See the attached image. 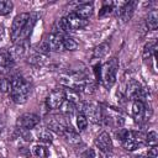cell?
I'll return each mask as SVG.
<instances>
[{
	"mask_svg": "<svg viewBox=\"0 0 158 158\" xmlns=\"http://www.w3.org/2000/svg\"><path fill=\"white\" fill-rule=\"evenodd\" d=\"M144 142H146L149 147L157 146V143H158V135H157V132H156V131H149V132L146 135Z\"/></svg>",
	"mask_w": 158,
	"mask_h": 158,
	"instance_id": "484cf974",
	"label": "cell"
},
{
	"mask_svg": "<svg viewBox=\"0 0 158 158\" xmlns=\"http://www.w3.org/2000/svg\"><path fill=\"white\" fill-rule=\"evenodd\" d=\"M117 69H118V60L115 57L109 59L104 65H101L100 80H102V83L105 84L106 88H111L115 84Z\"/></svg>",
	"mask_w": 158,
	"mask_h": 158,
	"instance_id": "7a4b0ae2",
	"label": "cell"
},
{
	"mask_svg": "<svg viewBox=\"0 0 158 158\" xmlns=\"http://www.w3.org/2000/svg\"><path fill=\"white\" fill-rule=\"evenodd\" d=\"M62 44H63V49L65 51H75L79 46L78 42L73 37H69V36H63Z\"/></svg>",
	"mask_w": 158,
	"mask_h": 158,
	"instance_id": "d6986e66",
	"label": "cell"
},
{
	"mask_svg": "<svg viewBox=\"0 0 158 158\" xmlns=\"http://www.w3.org/2000/svg\"><path fill=\"white\" fill-rule=\"evenodd\" d=\"M14 63L9 51H0V68H7Z\"/></svg>",
	"mask_w": 158,
	"mask_h": 158,
	"instance_id": "44dd1931",
	"label": "cell"
},
{
	"mask_svg": "<svg viewBox=\"0 0 158 158\" xmlns=\"http://www.w3.org/2000/svg\"><path fill=\"white\" fill-rule=\"evenodd\" d=\"M63 136H64L65 141H67L69 144H72V146H78V144L81 143L80 136H79L75 131H73V130H67V131L63 133Z\"/></svg>",
	"mask_w": 158,
	"mask_h": 158,
	"instance_id": "2e32d148",
	"label": "cell"
},
{
	"mask_svg": "<svg viewBox=\"0 0 158 158\" xmlns=\"http://www.w3.org/2000/svg\"><path fill=\"white\" fill-rule=\"evenodd\" d=\"M67 99V93L65 90L63 89H54L49 93V95L47 96L46 99V104H47V107L51 109V110H57L62 106V104Z\"/></svg>",
	"mask_w": 158,
	"mask_h": 158,
	"instance_id": "277c9868",
	"label": "cell"
},
{
	"mask_svg": "<svg viewBox=\"0 0 158 158\" xmlns=\"http://www.w3.org/2000/svg\"><path fill=\"white\" fill-rule=\"evenodd\" d=\"M112 10H114V4L111 1H106V2H104L101 10L99 11V16L100 17H104V16L109 15L110 12H112Z\"/></svg>",
	"mask_w": 158,
	"mask_h": 158,
	"instance_id": "4316f807",
	"label": "cell"
},
{
	"mask_svg": "<svg viewBox=\"0 0 158 158\" xmlns=\"http://www.w3.org/2000/svg\"><path fill=\"white\" fill-rule=\"evenodd\" d=\"M14 4L10 0H1L0 1V15H7L12 11Z\"/></svg>",
	"mask_w": 158,
	"mask_h": 158,
	"instance_id": "d4e9b609",
	"label": "cell"
},
{
	"mask_svg": "<svg viewBox=\"0 0 158 158\" xmlns=\"http://www.w3.org/2000/svg\"><path fill=\"white\" fill-rule=\"evenodd\" d=\"M75 121H77V127L79 128V131H84L86 127H88V118L86 116L84 115V112L79 111L77 114V117H75Z\"/></svg>",
	"mask_w": 158,
	"mask_h": 158,
	"instance_id": "603a6c76",
	"label": "cell"
},
{
	"mask_svg": "<svg viewBox=\"0 0 158 158\" xmlns=\"http://www.w3.org/2000/svg\"><path fill=\"white\" fill-rule=\"evenodd\" d=\"M147 156H148V158H157L158 157V148H157V146L149 147Z\"/></svg>",
	"mask_w": 158,
	"mask_h": 158,
	"instance_id": "1f68e13d",
	"label": "cell"
},
{
	"mask_svg": "<svg viewBox=\"0 0 158 158\" xmlns=\"http://www.w3.org/2000/svg\"><path fill=\"white\" fill-rule=\"evenodd\" d=\"M122 143V147L126 149V151H133V149H136V147H137V144L138 143H136L132 138H131V136L128 135V137L123 141V142H121Z\"/></svg>",
	"mask_w": 158,
	"mask_h": 158,
	"instance_id": "83f0119b",
	"label": "cell"
},
{
	"mask_svg": "<svg viewBox=\"0 0 158 158\" xmlns=\"http://www.w3.org/2000/svg\"><path fill=\"white\" fill-rule=\"evenodd\" d=\"M49 46V49L51 51H59L63 48V44H62V41H63V36L62 35H58V33H49L47 35V37L44 38Z\"/></svg>",
	"mask_w": 158,
	"mask_h": 158,
	"instance_id": "8fae6325",
	"label": "cell"
},
{
	"mask_svg": "<svg viewBox=\"0 0 158 158\" xmlns=\"http://www.w3.org/2000/svg\"><path fill=\"white\" fill-rule=\"evenodd\" d=\"M4 126H5V121H4L2 117H0V132H1V130L4 128Z\"/></svg>",
	"mask_w": 158,
	"mask_h": 158,
	"instance_id": "d6a6232c",
	"label": "cell"
},
{
	"mask_svg": "<svg viewBox=\"0 0 158 158\" xmlns=\"http://www.w3.org/2000/svg\"><path fill=\"white\" fill-rule=\"evenodd\" d=\"M31 151H32V154H33V156L40 157V158H46V157H48V154H49L48 148H47L46 146H43V144H35V146L31 148Z\"/></svg>",
	"mask_w": 158,
	"mask_h": 158,
	"instance_id": "ffe728a7",
	"label": "cell"
},
{
	"mask_svg": "<svg viewBox=\"0 0 158 158\" xmlns=\"http://www.w3.org/2000/svg\"><path fill=\"white\" fill-rule=\"evenodd\" d=\"M128 135H130V131H127L126 128H118V131L116 132V137L121 142H123L128 137Z\"/></svg>",
	"mask_w": 158,
	"mask_h": 158,
	"instance_id": "f546056e",
	"label": "cell"
},
{
	"mask_svg": "<svg viewBox=\"0 0 158 158\" xmlns=\"http://www.w3.org/2000/svg\"><path fill=\"white\" fill-rule=\"evenodd\" d=\"M37 137H38L40 141H42V142H44V143H51V142L53 141V136H52L51 131L47 130V128L40 130V132L37 133Z\"/></svg>",
	"mask_w": 158,
	"mask_h": 158,
	"instance_id": "cb8c5ba5",
	"label": "cell"
},
{
	"mask_svg": "<svg viewBox=\"0 0 158 158\" xmlns=\"http://www.w3.org/2000/svg\"><path fill=\"white\" fill-rule=\"evenodd\" d=\"M95 146L99 148V151H101L104 153L111 152L112 151V139H111L110 135L105 131L99 133L98 137L95 138Z\"/></svg>",
	"mask_w": 158,
	"mask_h": 158,
	"instance_id": "ba28073f",
	"label": "cell"
},
{
	"mask_svg": "<svg viewBox=\"0 0 158 158\" xmlns=\"http://www.w3.org/2000/svg\"><path fill=\"white\" fill-rule=\"evenodd\" d=\"M144 115H146V105H144V102L135 100L133 104H132V116H133L135 121H137V122L142 121L144 118Z\"/></svg>",
	"mask_w": 158,
	"mask_h": 158,
	"instance_id": "4fadbf2b",
	"label": "cell"
},
{
	"mask_svg": "<svg viewBox=\"0 0 158 158\" xmlns=\"http://www.w3.org/2000/svg\"><path fill=\"white\" fill-rule=\"evenodd\" d=\"M11 90V80L10 78L0 79V91L1 93H10Z\"/></svg>",
	"mask_w": 158,
	"mask_h": 158,
	"instance_id": "f1b7e54d",
	"label": "cell"
},
{
	"mask_svg": "<svg viewBox=\"0 0 158 158\" xmlns=\"http://www.w3.org/2000/svg\"><path fill=\"white\" fill-rule=\"evenodd\" d=\"M156 49H157V43L154 42V41H152V42H148V43H146L144 44V47H143V52H142V58L144 59V60H147V59H149L154 53H156Z\"/></svg>",
	"mask_w": 158,
	"mask_h": 158,
	"instance_id": "ac0fdd59",
	"label": "cell"
},
{
	"mask_svg": "<svg viewBox=\"0 0 158 158\" xmlns=\"http://www.w3.org/2000/svg\"><path fill=\"white\" fill-rule=\"evenodd\" d=\"M30 49V42H28V38H25V40H21L16 43H14V47L11 49H9V53L12 58V60L15 62L16 59L19 58H22L27 51Z\"/></svg>",
	"mask_w": 158,
	"mask_h": 158,
	"instance_id": "52a82bcc",
	"label": "cell"
},
{
	"mask_svg": "<svg viewBox=\"0 0 158 158\" xmlns=\"http://www.w3.org/2000/svg\"><path fill=\"white\" fill-rule=\"evenodd\" d=\"M146 25H147L148 30H151V31L157 30V27H158V11L157 10H152L148 14L147 20H146Z\"/></svg>",
	"mask_w": 158,
	"mask_h": 158,
	"instance_id": "e0dca14e",
	"label": "cell"
},
{
	"mask_svg": "<svg viewBox=\"0 0 158 158\" xmlns=\"http://www.w3.org/2000/svg\"><path fill=\"white\" fill-rule=\"evenodd\" d=\"M65 19H67V21H68V23H69L72 31L81 30V28H84V27L88 25V20H84V19L79 17V16H78L77 14H74V12H70L69 15H67Z\"/></svg>",
	"mask_w": 158,
	"mask_h": 158,
	"instance_id": "30bf717a",
	"label": "cell"
},
{
	"mask_svg": "<svg viewBox=\"0 0 158 158\" xmlns=\"http://www.w3.org/2000/svg\"><path fill=\"white\" fill-rule=\"evenodd\" d=\"M37 19H38L37 14H30L28 20H27V22H26V25H25V28H23V31H22V35H21V40L28 38V36H30L32 28L35 27V25H36V22H37ZM21 40H20V41H21Z\"/></svg>",
	"mask_w": 158,
	"mask_h": 158,
	"instance_id": "5bb4252c",
	"label": "cell"
},
{
	"mask_svg": "<svg viewBox=\"0 0 158 158\" xmlns=\"http://www.w3.org/2000/svg\"><path fill=\"white\" fill-rule=\"evenodd\" d=\"M80 111L84 112L86 118H89L91 122H99L101 120V109L96 102L80 104Z\"/></svg>",
	"mask_w": 158,
	"mask_h": 158,
	"instance_id": "8992f818",
	"label": "cell"
},
{
	"mask_svg": "<svg viewBox=\"0 0 158 158\" xmlns=\"http://www.w3.org/2000/svg\"><path fill=\"white\" fill-rule=\"evenodd\" d=\"M11 80V90H10V96L15 104H25L31 94L32 85L30 81L25 80L21 75H14L10 78Z\"/></svg>",
	"mask_w": 158,
	"mask_h": 158,
	"instance_id": "6da1fadb",
	"label": "cell"
},
{
	"mask_svg": "<svg viewBox=\"0 0 158 158\" xmlns=\"http://www.w3.org/2000/svg\"><path fill=\"white\" fill-rule=\"evenodd\" d=\"M28 16H30L28 12H21L17 16H15V19L12 20V25L10 28V38L12 43H16L21 40V35L28 20Z\"/></svg>",
	"mask_w": 158,
	"mask_h": 158,
	"instance_id": "3957f363",
	"label": "cell"
},
{
	"mask_svg": "<svg viewBox=\"0 0 158 158\" xmlns=\"http://www.w3.org/2000/svg\"><path fill=\"white\" fill-rule=\"evenodd\" d=\"M81 157L83 158H96V154L93 148H88L81 153Z\"/></svg>",
	"mask_w": 158,
	"mask_h": 158,
	"instance_id": "4dcf8cb0",
	"label": "cell"
},
{
	"mask_svg": "<svg viewBox=\"0 0 158 158\" xmlns=\"http://www.w3.org/2000/svg\"><path fill=\"white\" fill-rule=\"evenodd\" d=\"M77 107H78L77 104H74V102H72V101H69V100L65 99V101L62 104V106H60L59 109H60V111H62L63 114H65V115H72V114L75 112Z\"/></svg>",
	"mask_w": 158,
	"mask_h": 158,
	"instance_id": "7402d4cb",
	"label": "cell"
},
{
	"mask_svg": "<svg viewBox=\"0 0 158 158\" xmlns=\"http://www.w3.org/2000/svg\"><path fill=\"white\" fill-rule=\"evenodd\" d=\"M136 6H137V1H128L121 7V10L118 12L121 22H127L132 17V15L136 10Z\"/></svg>",
	"mask_w": 158,
	"mask_h": 158,
	"instance_id": "9c48e42d",
	"label": "cell"
},
{
	"mask_svg": "<svg viewBox=\"0 0 158 158\" xmlns=\"http://www.w3.org/2000/svg\"><path fill=\"white\" fill-rule=\"evenodd\" d=\"M93 12H94V6L91 2H83V4L78 5L74 11V14H77L79 17H81L84 20L89 19L93 15Z\"/></svg>",
	"mask_w": 158,
	"mask_h": 158,
	"instance_id": "7c38bea8",
	"label": "cell"
},
{
	"mask_svg": "<svg viewBox=\"0 0 158 158\" xmlns=\"http://www.w3.org/2000/svg\"><path fill=\"white\" fill-rule=\"evenodd\" d=\"M40 121L41 118L38 115L32 114V112H26L17 117L16 126L20 128H25V130H32L40 123Z\"/></svg>",
	"mask_w": 158,
	"mask_h": 158,
	"instance_id": "5b68a950",
	"label": "cell"
},
{
	"mask_svg": "<svg viewBox=\"0 0 158 158\" xmlns=\"http://www.w3.org/2000/svg\"><path fill=\"white\" fill-rule=\"evenodd\" d=\"M109 49H110V43H109V42H102V43L98 44V46L94 48V51H93V57L100 59V58H102V57H105V56L107 54Z\"/></svg>",
	"mask_w": 158,
	"mask_h": 158,
	"instance_id": "9a60e30c",
	"label": "cell"
}]
</instances>
